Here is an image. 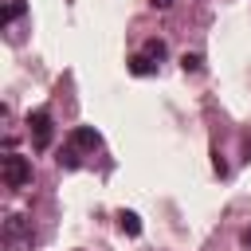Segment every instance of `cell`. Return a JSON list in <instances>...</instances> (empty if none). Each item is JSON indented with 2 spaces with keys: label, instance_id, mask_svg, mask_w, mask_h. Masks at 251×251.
Wrapping results in <instances>:
<instances>
[{
  "label": "cell",
  "instance_id": "6da1fadb",
  "mask_svg": "<svg viewBox=\"0 0 251 251\" xmlns=\"http://www.w3.org/2000/svg\"><path fill=\"white\" fill-rule=\"evenodd\" d=\"M0 176H4L8 188H24V184L31 180V161L20 157V153H4V157H0Z\"/></svg>",
  "mask_w": 251,
  "mask_h": 251
},
{
  "label": "cell",
  "instance_id": "7a4b0ae2",
  "mask_svg": "<svg viewBox=\"0 0 251 251\" xmlns=\"http://www.w3.org/2000/svg\"><path fill=\"white\" fill-rule=\"evenodd\" d=\"M27 129H31V145H35V149H47V145H51V133H55L51 110H47V106L31 110V114H27Z\"/></svg>",
  "mask_w": 251,
  "mask_h": 251
},
{
  "label": "cell",
  "instance_id": "3957f363",
  "mask_svg": "<svg viewBox=\"0 0 251 251\" xmlns=\"http://www.w3.org/2000/svg\"><path fill=\"white\" fill-rule=\"evenodd\" d=\"M71 145H75L78 153H82V149H98V145H102V133H98L94 126H75V129H71Z\"/></svg>",
  "mask_w": 251,
  "mask_h": 251
},
{
  "label": "cell",
  "instance_id": "277c9868",
  "mask_svg": "<svg viewBox=\"0 0 251 251\" xmlns=\"http://www.w3.org/2000/svg\"><path fill=\"white\" fill-rule=\"evenodd\" d=\"M129 71H133L137 78H145V75H153V71H157V63H153V59L141 51V55H133V59H129Z\"/></svg>",
  "mask_w": 251,
  "mask_h": 251
},
{
  "label": "cell",
  "instance_id": "5b68a950",
  "mask_svg": "<svg viewBox=\"0 0 251 251\" xmlns=\"http://www.w3.org/2000/svg\"><path fill=\"white\" fill-rule=\"evenodd\" d=\"M118 227L126 235H141V216L137 212H118Z\"/></svg>",
  "mask_w": 251,
  "mask_h": 251
},
{
  "label": "cell",
  "instance_id": "8992f818",
  "mask_svg": "<svg viewBox=\"0 0 251 251\" xmlns=\"http://www.w3.org/2000/svg\"><path fill=\"white\" fill-rule=\"evenodd\" d=\"M4 235H8V243H12V239H20V235H31V231H27L24 216H12V220L4 224Z\"/></svg>",
  "mask_w": 251,
  "mask_h": 251
},
{
  "label": "cell",
  "instance_id": "52a82bcc",
  "mask_svg": "<svg viewBox=\"0 0 251 251\" xmlns=\"http://www.w3.org/2000/svg\"><path fill=\"white\" fill-rule=\"evenodd\" d=\"M145 55H149L153 63H161V59L169 55V47H165V39H149V43H145Z\"/></svg>",
  "mask_w": 251,
  "mask_h": 251
},
{
  "label": "cell",
  "instance_id": "ba28073f",
  "mask_svg": "<svg viewBox=\"0 0 251 251\" xmlns=\"http://www.w3.org/2000/svg\"><path fill=\"white\" fill-rule=\"evenodd\" d=\"M63 169H78V149L75 145H67V149H59V157H55Z\"/></svg>",
  "mask_w": 251,
  "mask_h": 251
},
{
  "label": "cell",
  "instance_id": "9c48e42d",
  "mask_svg": "<svg viewBox=\"0 0 251 251\" xmlns=\"http://www.w3.org/2000/svg\"><path fill=\"white\" fill-rule=\"evenodd\" d=\"M27 12V0H8V8H4V24H12V20H20Z\"/></svg>",
  "mask_w": 251,
  "mask_h": 251
},
{
  "label": "cell",
  "instance_id": "30bf717a",
  "mask_svg": "<svg viewBox=\"0 0 251 251\" xmlns=\"http://www.w3.org/2000/svg\"><path fill=\"white\" fill-rule=\"evenodd\" d=\"M180 67H184V71H192V75H196V71H200V67H204V59H200V55H196V51H184V55H180Z\"/></svg>",
  "mask_w": 251,
  "mask_h": 251
},
{
  "label": "cell",
  "instance_id": "8fae6325",
  "mask_svg": "<svg viewBox=\"0 0 251 251\" xmlns=\"http://www.w3.org/2000/svg\"><path fill=\"white\" fill-rule=\"evenodd\" d=\"M239 243H243V247H247V251H251V227H247V231H243V235H239Z\"/></svg>",
  "mask_w": 251,
  "mask_h": 251
},
{
  "label": "cell",
  "instance_id": "7c38bea8",
  "mask_svg": "<svg viewBox=\"0 0 251 251\" xmlns=\"http://www.w3.org/2000/svg\"><path fill=\"white\" fill-rule=\"evenodd\" d=\"M153 4H157V8H169V4H173V0H153Z\"/></svg>",
  "mask_w": 251,
  "mask_h": 251
}]
</instances>
